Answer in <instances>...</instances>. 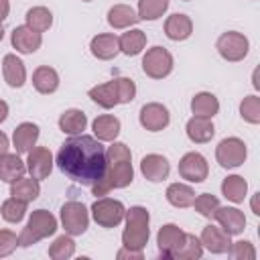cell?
<instances>
[{
    "instance_id": "6da1fadb",
    "label": "cell",
    "mask_w": 260,
    "mask_h": 260,
    "mask_svg": "<svg viewBox=\"0 0 260 260\" xmlns=\"http://www.w3.org/2000/svg\"><path fill=\"white\" fill-rule=\"evenodd\" d=\"M55 162L65 177L91 187L106 171V148L102 146V140L81 132L61 144Z\"/></svg>"
},
{
    "instance_id": "7a4b0ae2",
    "label": "cell",
    "mask_w": 260,
    "mask_h": 260,
    "mask_svg": "<svg viewBox=\"0 0 260 260\" xmlns=\"http://www.w3.org/2000/svg\"><path fill=\"white\" fill-rule=\"evenodd\" d=\"M134 169H132V152L124 142H114L106 150V171L100 181L91 185V193L108 195L112 189H124L132 183Z\"/></svg>"
},
{
    "instance_id": "3957f363",
    "label": "cell",
    "mask_w": 260,
    "mask_h": 260,
    "mask_svg": "<svg viewBox=\"0 0 260 260\" xmlns=\"http://www.w3.org/2000/svg\"><path fill=\"white\" fill-rule=\"evenodd\" d=\"M124 219H126V228L122 232V244H124V248L142 250L148 244V236H150V230H148L150 215H148L146 207L134 205V207L126 209Z\"/></svg>"
},
{
    "instance_id": "277c9868",
    "label": "cell",
    "mask_w": 260,
    "mask_h": 260,
    "mask_svg": "<svg viewBox=\"0 0 260 260\" xmlns=\"http://www.w3.org/2000/svg\"><path fill=\"white\" fill-rule=\"evenodd\" d=\"M55 232H57V219H55V215L51 211H47V209H37V211L30 213L26 228L20 232L18 246L28 248V246L37 244L39 240L53 236Z\"/></svg>"
},
{
    "instance_id": "5b68a950",
    "label": "cell",
    "mask_w": 260,
    "mask_h": 260,
    "mask_svg": "<svg viewBox=\"0 0 260 260\" xmlns=\"http://www.w3.org/2000/svg\"><path fill=\"white\" fill-rule=\"evenodd\" d=\"M124 215H126V207L118 199L102 197V199H95L91 205V217L102 228H116L124 219Z\"/></svg>"
},
{
    "instance_id": "8992f818",
    "label": "cell",
    "mask_w": 260,
    "mask_h": 260,
    "mask_svg": "<svg viewBox=\"0 0 260 260\" xmlns=\"http://www.w3.org/2000/svg\"><path fill=\"white\" fill-rule=\"evenodd\" d=\"M142 71L152 79H162L173 71V55L165 47H152L142 57Z\"/></svg>"
},
{
    "instance_id": "52a82bcc",
    "label": "cell",
    "mask_w": 260,
    "mask_h": 260,
    "mask_svg": "<svg viewBox=\"0 0 260 260\" xmlns=\"http://www.w3.org/2000/svg\"><path fill=\"white\" fill-rule=\"evenodd\" d=\"M246 156H248V148H246L244 140H240L236 136L223 138L215 148V158H217L219 167H223V169L240 167L246 160Z\"/></svg>"
},
{
    "instance_id": "ba28073f",
    "label": "cell",
    "mask_w": 260,
    "mask_h": 260,
    "mask_svg": "<svg viewBox=\"0 0 260 260\" xmlns=\"http://www.w3.org/2000/svg\"><path fill=\"white\" fill-rule=\"evenodd\" d=\"M61 223L69 236H81L89 223L87 207L81 201H67L61 207Z\"/></svg>"
},
{
    "instance_id": "9c48e42d",
    "label": "cell",
    "mask_w": 260,
    "mask_h": 260,
    "mask_svg": "<svg viewBox=\"0 0 260 260\" xmlns=\"http://www.w3.org/2000/svg\"><path fill=\"white\" fill-rule=\"evenodd\" d=\"M217 53L225 59V61H242L248 55L250 43L242 32L236 30H228L217 39Z\"/></svg>"
},
{
    "instance_id": "30bf717a",
    "label": "cell",
    "mask_w": 260,
    "mask_h": 260,
    "mask_svg": "<svg viewBox=\"0 0 260 260\" xmlns=\"http://www.w3.org/2000/svg\"><path fill=\"white\" fill-rule=\"evenodd\" d=\"M138 120L142 124V128H146L148 132H158V130H165L171 122V114L169 110L158 104V102H150V104H144L140 108V114H138Z\"/></svg>"
},
{
    "instance_id": "8fae6325",
    "label": "cell",
    "mask_w": 260,
    "mask_h": 260,
    "mask_svg": "<svg viewBox=\"0 0 260 260\" xmlns=\"http://www.w3.org/2000/svg\"><path fill=\"white\" fill-rule=\"evenodd\" d=\"M207 173H209L207 160L199 152H187L179 160V175L189 183H203L207 179Z\"/></svg>"
},
{
    "instance_id": "7c38bea8",
    "label": "cell",
    "mask_w": 260,
    "mask_h": 260,
    "mask_svg": "<svg viewBox=\"0 0 260 260\" xmlns=\"http://www.w3.org/2000/svg\"><path fill=\"white\" fill-rule=\"evenodd\" d=\"M26 169L30 173V177L35 179H47L53 171V154L49 148L45 146H32L28 150V158H26Z\"/></svg>"
},
{
    "instance_id": "4fadbf2b",
    "label": "cell",
    "mask_w": 260,
    "mask_h": 260,
    "mask_svg": "<svg viewBox=\"0 0 260 260\" xmlns=\"http://www.w3.org/2000/svg\"><path fill=\"white\" fill-rule=\"evenodd\" d=\"M183 240H185V232L179 225H175V223L162 225L156 234V244H158L160 256L162 258H173L175 250L183 244Z\"/></svg>"
},
{
    "instance_id": "5bb4252c",
    "label": "cell",
    "mask_w": 260,
    "mask_h": 260,
    "mask_svg": "<svg viewBox=\"0 0 260 260\" xmlns=\"http://www.w3.org/2000/svg\"><path fill=\"white\" fill-rule=\"evenodd\" d=\"M10 43H12V47H14L18 53L30 55V53L39 51V47H41V43H43V37H41V32H37V30H32L30 26L24 24V26H14L12 37H10Z\"/></svg>"
},
{
    "instance_id": "9a60e30c",
    "label": "cell",
    "mask_w": 260,
    "mask_h": 260,
    "mask_svg": "<svg viewBox=\"0 0 260 260\" xmlns=\"http://www.w3.org/2000/svg\"><path fill=\"white\" fill-rule=\"evenodd\" d=\"M213 217L217 219L219 228L230 236H238L246 228V217L238 207H217Z\"/></svg>"
},
{
    "instance_id": "2e32d148",
    "label": "cell",
    "mask_w": 260,
    "mask_h": 260,
    "mask_svg": "<svg viewBox=\"0 0 260 260\" xmlns=\"http://www.w3.org/2000/svg\"><path fill=\"white\" fill-rule=\"evenodd\" d=\"M140 171L142 175L152 181V183H160L169 177V171H171V165L169 160L162 156V154H146L142 160H140Z\"/></svg>"
},
{
    "instance_id": "e0dca14e",
    "label": "cell",
    "mask_w": 260,
    "mask_h": 260,
    "mask_svg": "<svg viewBox=\"0 0 260 260\" xmlns=\"http://www.w3.org/2000/svg\"><path fill=\"white\" fill-rule=\"evenodd\" d=\"M201 246L207 248L211 254H223L230 250V234H225L221 228H215V225H205L203 232H201V238H199Z\"/></svg>"
},
{
    "instance_id": "ac0fdd59",
    "label": "cell",
    "mask_w": 260,
    "mask_h": 260,
    "mask_svg": "<svg viewBox=\"0 0 260 260\" xmlns=\"http://www.w3.org/2000/svg\"><path fill=\"white\" fill-rule=\"evenodd\" d=\"M89 49H91V55L102 59V61H110L114 59L118 53H120V45H118V37L116 35H110V32H102V35H95L89 43Z\"/></svg>"
},
{
    "instance_id": "d6986e66",
    "label": "cell",
    "mask_w": 260,
    "mask_h": 260,
    "mask_svg": "<svg viewBox=\"0 0 260 260\" xmlns=\"http://www.w3.org/2000/svg\"><path fill=\"white\" fill-rule=\"evenodd\" d=\"M2 75H4V81H6L10 87H22L24 81H26L24 63H22L14 53L4 55V59H2Z\"/></svg>"
},
{
    "instance_id": "ffe728a7",
    "label": "cell",
    "mask_w": 260,
    "mask_h": 260,
    "mask_svg": "<svg viewBox=\"0 0 260 260\" xmlns=\"http://www.w3.org/2000/svg\"><path fill=\"white\" fill-rule=\"evenodd\" d=\"M39 140V126L32 124V122H22L14 128V134H12V142H14V148L18 154L22 152H28Z\"/></svg>"
},
{
    "instance_id": "44dd1931",
    "label": "cell",
    "mask_w": 260,
    "mask_h": 260,
    "mask_svg": "<svg viewBox=\"0 0 260 260\" xmlns=\"http://www.w3.org/2000/svg\"><path fill=\"white\" fill-rule=\"evenodd\" d=\"M193 32V22L187 14H171L167 20H165V35L171 39V41H185L189 39Z\"/></svg>"
},
{
    "instance_id": "7402d4cb",
    "label": "cell",
    "mask_w": 260,
    "mask_h": 260,
    "mask_svg": "<svg viewBox=\"0 0 260 260\" xmlns=\"http://www.w3.org/2000/svg\"><path fill=\"white\" fill-rule=\"evenodd\" d=\"M187 136L191 142H197V144H205L213 138L215 134V128L211 124V118H201V116H193L189 122H187Z\"/></svg>"
},
{
    "instance_id": "603a6c76",
    "label": "cell",
    "mask_w": 260,
    "mask_h": 260,
    "mask_svg": "<svg viewBox=\"0 0 260 260\" xmlns=\"http://www.w3.org/2000/svg\"><path fill=\"white\" fill-rule=\"evenodd\" d=\"M39 193H41V185H39V179H35V177H20L10 183V195L24 203L35 201L39 197Z\"/></svg>"
},
{
    "instance_id": "cb8c5ba5",
    "label": "cell",
    "mask_w": 260,
    "mask_h": 260,
    "mask_svg": "<svg viewBox=\"0 0 260 260\" xmlns=\"http://www.w3.org/2000/svg\"><path fill=\"white\" fill-rule=\"evenodd\" d=\"M32 85L39 93H53L59 87V73L49 65H41L32 73Z\"/></svg>"
},
{
    "instance_id": "d4e9b609",
    "label": "cell",
    "mask_w": 260,
    "mask_h": 260,
    "mask_svg": "<svg viewBox=\"0 0 260 260\" xmlns=\"http://www.w3.org/2000/svg\"><path fill=\"white\" fill-rule=\"evenodd\" d=\"M87 126V116L81 112V110H65L61 116H59V130L63 134H69V136H75V134H81Z\"/></svg>"
},
{
    "instance_id": "484cf974",
    "label": "cell",
    "mask_w": 260,
    "mask_h": 260,
    "mask_svg": "<svg viewBox=\"0 0 260 260\" xmlns=\"http://www.w3.org/2000/svg\"><path fill=\"white\" fill-rule=\"evenodd\" d=\"M140 18L136 14V10L128 4H114L108 10V22L112 28H128L132 24H136Z\"/></svg>"
},
{
    "instance_id": "4316f807",
    "label": "cell",
    "mask_w": 260,
    "mask_h": 260,
    "mask_svg": "<svg viewBox=\"0 0 260 260\" xmlns=\"http://www.w3.org/2000/svg\"><path fill=\"white\" fill-rule=\"evenodd\" d=\"M91 128H93V134L98 140L110 142V140H116V136L120 134V120L112 114H104L93 120Z\"/></svg>"
},
{
    "instance_id": "83f0119b",
    "label": "cell",
    "mask_w": 260,
    "mask_h": 260,
    "mask_svg": "<svg viewBox=\"0 0 260 260\" xmlns=\"http://www.w3.org/2000/svg\"><path fill=\"white\" fill-rule=\"evenodd\" d=\"M24 171H26V165L22 162V158L18 154H2L0 156V179L6 181V183H12L20 177H24Z\"/></svg>"
},
{
    "instance_id": "f1b7e54d",
    "label": "cell",
    "mask_w": 260,
    "mask_h": 260,
    "mask_svg": "<svg viewBox=\"0 0 260 260\" xmlns=\"http://www.w3.org/2000/svg\"><path fill=\"white\" fill-rule=\"evenodd\" d=\"M191 112L195 116H201V118H213L219 112V102H217V98L213 93L199 91L191 100Z\"/></svg>"
},
{
    "instance_id": "f546056e",
    "label": "cell",
    "mask_w": 260,
    "mask_h": 260,
    "mask_svg": "<svg viewBox=\"0 0 260 260\" xmlns=\"http://www.w3.org/2000/svg\"><path fill=\"white\" fill-rule=\"evenodd\" d=\"M89 98H91L98 106H102V108H106V110H110V108H114V106L120 104V102H118V91H116L114 79H112V81H106V83H100V85H93V87L89 89Z\"/></svg>"
},
{
    "instance_id": "4dcf8cb0",
    "label": "cell",
    "mask_w": 260,
    "mask_h": 260,
    "mask_svg": "<svg viewBox=\"0 0 260 260\" xmlns=\"http://www.w3.org/2000/svg\"><path fill=\"white\" fill-rule=\"evenodd\" d=\"M167 201L173 205V207H191L193 201H195V191L185 185V183H171L167 187Z\"/></svg>"
},
{
    "instance_id": "1f68e13d",
    "label": "cell",
    "mask_w": 260,
    "mask_h": 260,
    "mask_svg": "<svg viewBox=\"0 0 260 260\" xmlns=\"http://www.w3.org/2000/svg\"><path fill=\"white\" fill-rule=\"evenodd\" d=\"M118 45H120V51H122L124 55L134 57V55H138V53L144 49V45H146V35H144V30H140V28H132V30L124 32V35L118 39Z\"/></svg>"
},
{
    "instance_id": "d6a6232c",
    "label": "cell",
    "mask_w": 260,
    "mask_h": 260,
    "mask_svg": "<svg viewBox=\"0 0 260 260\" xmlns=\"http://www.w3.org/2000/svg\"><path fill=\"white\" fill-rule=\"evenodd\" d=\"M221 193H223L225 199H230L234 203H242L246 193H248V183L240 175H230L221 183Z\"/></svg>"
},
{
    "instance_id": "836d02e7",
    "label": "cell",
    "mask_w": 260,
    "mask_h": 260,
    "mask_svg": "<svg viewBox=\"0 0 260 260\" xmlns=\"http://www.w3.org/2000/svg\"><path fill=\"white\" fill-rule=\"evenodd\" d=\"M24 18H26V26H30V28L37 30V32H45V30H49L51 24H53V14H51V10L45 8V6H32V8L26 12Z\"/></svg>"
},
{
    "instance_id": "e575fe53",
    "label": "cell",
    "mask_w": 260,
    "mask_h": 260,
    "mask_svg": "<svg viewBox=\"0 0 260 260\" xmlns=\"http://www.w3.org/2000/svg\"><path fill=\"white\" fill-rule=\"evenodd\" d=\"M201 256H203V246H201L199 238H195L193 234H185L183 244L173 254V258H177V260H197Z\"/></svg>"
},
{
    "instance_id": "d590c367",
    "label": "cell",
    "mask_w": 260,
    "mask_h": 260,
    "mask_svg": "<svg viewBox=\"0 0 260 260\" xmlns=\"http://www.w3.org/2000/svg\"><path fill=\"white\" fill-rule=\"evenodd\" d=\"M169 8V0H138V18L140 20H156Z\"/></svg>"
},
{
    "instance_id": "8d00e7d4",
    "label": "cell",
    "mask_w": 260,
    "mask_h": 260,
    "mask_svg": "<svg viewBox=\"0 0 260 260\" xmlns=\"http://www.w3.org/2000/svg\"><path fill=\"white\" fill-rule=\"evenodd\" d=\"M0 213H2V217H4L6 221L18 223V221H22V217L26 215V203L20 201V199H16V197H10V199H6V201L2 203Z\"/></svg>"
},
{
    "instance_id": "74e56055",
    "label": "cell",
    "mask_w": 260,
    "mask_h": 260,
    "mask_svg": "<svg viewBox=\"0 0 260 260\" xmlns=\"http://www.w3.org/2000/svg\"><path fill=\"white\" fill-rule=\"evenodd\" d=\"M75 254V242L71 236H59L51 246H49V256L53 260H67Z\"/></svg>"
},
{
    "instance_id": "f35d334b",
    "label": "cell",
    "mask_w": 260,
    "mask_h": 260,
    "mask_svg": "<svg viewBox=\"0 0 260 260\" xmlns=\"http://www.w3.org/2000/svg\"><path fill=\"white\" fill-rule=\"evenodd\" d=\"M240 116L250 124H258L260 122V98L258 95L244 98L240 104Z\"/></svg>"
},
{
    "instance_id": "ab89813d",
    "label": "cell",
    "mask_w": 260,
    "mask_h": 260,
    "mask_svg": "<svg viewBox=\"0 0 260 260\" xmlns=\"http://www.w3.org/2000/svg\"><path fill=\"white\" fill-rule=\"evenodd\" d=\"M193 205H195V211H197L199 215H203V217H213L215 209L219 207V201H217V197L211 195V193H201L199 197H195Z\"/></svg>"
},
{
    "instance_id": "60d3db41",
    "label": "cell",
    "mask_w": 260,
    "mask_h": 260,
    "mask_svg": "<svg viewBox=\"0 0 260 260\" xmlns=\"http://www.w3.org/2000/svg\"><path fill=\"white\" fill-rule=\"evenodd\" d=\"M116 91H118V102L120 104H130L136 95V83L130 77H116Z\"/></svg>"
},
{
    "instance_id": "b9f144b4",
    "label": "cell",
    "mask_w": 260,
    "mask_h": 260,
    "mask_svg": "<svg viewBox=\"0 0 260 260\" xmlns=\"http://www.w3.org/2000/svg\"><path fill=\"white\" fill-rule=\"evenodd\" d=\"M228 254L232 258H236V260H254L256 258V250L248 240H240V242L230 244Z\"/></svg>"
},
{
    "instance_id": "7bdbcfd3",
    "label": "cell",
    "mask_w": 260,
    "mask_h": 260,
    "mask_svg": "<svg viewBox=\"0 0 260 260\" xmlns=\"http://www.w3.org/2000/svg\"><path fill=\"white\" fill-rule=\"evenodd\" d=\"M18 246V236L10 230H0V258L10 256Z\"/></svg>"
},
{
    "instance_id": "ee69618b",
    "label": "cell",
    "mask_w": 260,
    "mask_h": 260,
    "mask_svg": "<svg viewBox=\"0 0 260 260\" xmlns=\"http://www.w3.org/2000/svg\"><path fill=\"white\" fill-rule=\"evenodd\" d=\"M116 258H118V260H124V258H130V260H142V250H130V248H122V250H118Z\"/></svg>"
},
{
    "instance_id": "f6af8a7d",
    "label": "cell",
    "mask_w": 260,
    "mask_h": 260,
    "mask_svg": "<svg viewBox=\"0 0 260 260\" xmlns=\"http://www.w3.org/2000/svg\"><path fill=\"white\" fill-rule=\"evenodd\" d=\"M8 148H10L8 136H6L4 132H0V156H2V154H6V152H8Z\"/></svg>"
},
{
    "instance_id": "bcb514c9",
    "label": "cell",
    "mask_w": 260,
    "mask_h": 260,
    "mask_svg": "<svg viewBox=\"0 0 260 260\" xmlns=\"http://www.w3.org/2000/svg\"><path fill=\"white\" fill-rule=\"evenodd\" d=\"M8 12H10V2L8 0H0V22L8 16Z\"/></svg>"
},
{
    "instance_id": "7dc6e473",
    "label": "cell",
    "mask_w": 260,
    "mask_h": 260,
    "mask_svg": "<svg viewBox=\"0 0 260 260\" xmlns=\"http://www.w3.org/2000/svg\"><path fill=\"white\" fill-rule=\"evenodd\" d=\"M8 118V104L4 100H0V124Z\"/></svg>"
},
{
    "instance_id": "c3c4849f",
    "label": "cell",
    "mask_w": 260,
    "mask_h": 260,
    "mask_svg": "<svg viewBox=\"0 0 260 260\" xmlns=\"http://www.w3.org/2000/svg\"><path fill=\"white\" fill-rule=\"evenodd\" d=\"M252 211H254L256 215H260V209H258V193L252 197Z\"/></svg>"
},
{
    "instance_id": "681fc988",
    "label": "cell",
    "mask_w": 260,
    "mask_h": 260,
    "mask_svg": "<svg viewBox=\"0 0 260 260\" xmlns=\"http://www.w3.org/2000/svg\"><path fill=\"white\" fill-rule=\"evenodd\" d=\"M254 87H256V89L260 87V83H258V71H254Z\"/></svg>"
},
{
    "instance_id": "f907efd6",
    "label": "cell",
    "mask_w": 260,
    "mask_h": 260,
    "mask_svg": "<svg viewBox=\"0 0 260 260\" xmlns=\"http://www.w3.org/2000/svg\"><path fill=\"white\" fill-rule=\"evenodd\" d=\"M4 39V28H2V22H0V41Z\"/></svg>"
},
{
    "instance_id": "816d5d0a",
    "label": "cell",
    "mask_w": 260,
    "mask_h": 260,
    "mask_svg": "<svg viewBox=\"0 0 260 260\" xmlns=\"http://www.w3.org/2000/svg\"><path fill=\"white\" fill-rule=\"evenodd\" d=\"M83 2H91V0H83Z\"/></svg>"
},
{
    "instance_id": "f5cc1de1",
    "label": "cell",
    "mask_w": 260,
    "mask_h": 260,
    "mask_svg": "<svg viewBox=\"0 0 260 260\" xmlns=\"http://www.w3.org/2000/svg\"><path fill=\"white\" fill-rule=\"evenodd\" d=\"M185 2H187V0H185Z\"/></svg>"
}]
</instances>
